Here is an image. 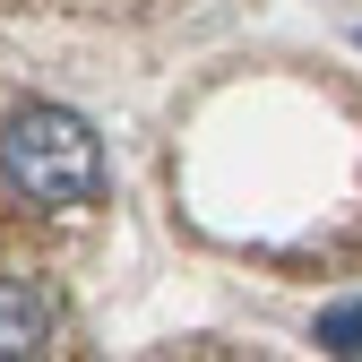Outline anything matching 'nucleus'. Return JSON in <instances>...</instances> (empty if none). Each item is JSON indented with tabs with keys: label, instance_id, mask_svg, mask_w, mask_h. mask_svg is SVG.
<instances>
[{
	"label": "nucleus",
	"instance_id": "nucleus-1",
	"mask_svg": "<svg viewBox=\"0 0 362 362\" xmlns=\"http://www.w3.org/2000/svg\"><path fill=\"white\" fill-rule=\"evenodd\" d=\"M0 181L26 199V207H86L104 199V139L95 121L69 112V104H18L0 121Z\"/></svg>",
	"mask_w": 362,
	"mask_h": 362
},
{
	"label": "nucleus",
	"instance_id": "nucleus-2",
	"mask_svg": "<svg viewBox=\"0 0 362 362\" xmlns=\"http://www.w3.org/2000/svg\"><path fill=\"white\" fill-rule=\"evenodd\" d=\"M61 337V293L43 276H0V362H35Z\"/></svg>",
	"mask_w": 362,
	"mask_h": 362
},
{
	"label": "nucleus",
	"instance_id": "nucleus-3",
	"mask_svg": "<svg viewBox=\"0 0 362 362\" xmlns=\"http://www.w3.org/2000/svg\"><path fill=\"white\" fill-rule=\"evenodd\" d=\"M310 337H320L328 354H362V302H337V310H320V328H310Z\"/></svg>",
	"mask_w": 362,
	"mask_h": 362
}]
</instances>
